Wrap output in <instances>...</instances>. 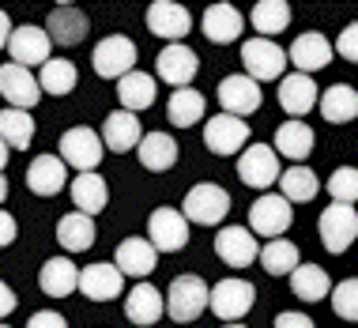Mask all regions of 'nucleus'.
<instances>
[{
    "label": "nucleus",
    "mask_w": 358,
    "mask_h": 328,
    "mask_svg": "<svg viewBox=\"0 0 358 328\" xmlns=\"http://www.w3.org/2000/svg\"><path fill=\"white\" fill-rule=\"evenodd\" d=\"M181 215L196 227H219L230 215V192L222 185H215V181H200V185H192L185 192Z\"/></svg>",
    "instance_id": "obj_1"
},
{
    "label": "nucleus",
    "mask_w": 358,
    "mask_h": 328,
    "mask_svg": "<svg viewBox=\"0 0 358 328\" xmlns=\"http://www.w3.org/2000/svg\"><path fill=\"white\" fill-rule=\"evenodd\" d=\"M283 178V159L268 143H249L238 155V181L249 189H272Z\"/></svg>",
    "instance_id": "obj_2"
},
{
    "label": "nucleus",
    "mask_w": 358,
    "mask_h": 328,
    "mask_svg": "<svg viewBox=\"0 0 358 328\" xmlns=\"http://www.w3.org/2000/svg\"><path fill=\"white\" fill-rule=\"evenodd\" d=\"M257 306V287L249 279H219L211 287V298H208V310L222 317L227 325H241V317Z\"/></svg>",
    "instance_id": "obj_3"
},
{
    "label": "nucleus",
    "mask_w": 358,
    "mask_h": 328,
    "mask_svg": "<svg viewBox=\"0 0 358 328\" xmlns=\"http://www.w3.org/2000/svg\"><path fill=\"white\" fill-rule=\"evenodd\" d=\"M208 298L211 291L200 276H178L166 291V317H173L178 325H192L208 310Z\"/></svg>",
    "instance_id": "obj_4"
},
{
    "label": "nucleus",
    "mask_w": 358,
    "mask_h": 328,
    "mask_svg": "<svg viewBox=\"0 0 358 328\" xmlns=\"http://www.w3.org/2000/svg\"><path fill=\"white\" fill-rule=\"evenodd\" d=\"M287 61H290L287 50L275 45L272 38H249V42H241V64H245V76L257 83L283 80Z\"/></svg>",
    "instance_id": "obj_5"
},
{
    "label": "nucleus",
    "mask_w": 358,
    "mask_h": 328,
    "mask_svg": "<svg viewBox=\"0 0 358 328\" xmlns=\"http://www.w3.org/2000/svg\"><path fill=\"white\" fill-rule=\"evenodd\" d=\"M136 42H132L129 34H106L99 45H94V72L102 76V80H124L129 72H136Z\"/></svg>",
    "instance_id": "obj_6"
},
{
    "label": "nucleus",
    "mask_w": 358,
    "mask_h": 328,
    "mask_svg": "<svg viewBox=\"0 0 358 328\" xmlns=\"http://www.w3.org/2000/svg\"><path fill=\"white\" fill-rule=\"evenodd\" d=\"M317 234H321V245L328 253H347L358 238V211L347 204H328L317 219Z\"/></svg>",
    "instance_id": "obj_7"
},
{
    "label": "nucleus",
    "mask_w": 358,
    "mask_h": 328,
    "mask_svg": "<svg viewBox=\"0 0 358 328\" xmlns=\"http://www.w3.org/2000/svg\"><path fill=\"white\" fill-rule=\"evenodd\" d=\"M106 155V143L94 129H87V124H76L61 136V159L64 166H76L80 173H94L99 170V162Z\"/></svg>",
    "instance_id": "obj_8"
},
{
    "label": "nucleus",
    "mask_w": 358,
    "mask_h": 328,
    "mask_svg": "<svg viewBox=\"0 0 358 328\" xmlns=\"http://www.w3.org/2000/svg\"><path fill=\"white\" fill-rule=\"evenodd\" d=\"M290 223H294V215H290V204L279 192H264V197L253 200V208H249V230L260 238H268V242H275V238H283Z\"/></svg>",
    "instance_id": "obj_9"
},
{
    "label": "nucleus",
    "mask_w": 358,
    "mask_h": 328,
    "mask_svg": "<svg viewBox=\"0 0 358 328\" xmlns=\"http://www.w3.org/2000/svg\"><path fill=\"white\" fill-rule=\"evenodd\" d=\"M148 242L159 253H181L189 245V219L178 208H155L148 219Z\"/></svg>",
    "instance_id": "obj_10"
},
{
    "label": "nucleus",
    "mask_w": 358,
    "mask_h": 328,
    "mask_svg": "<svg viewBox=\"0 0 358 328\" xmlns=\"http://www.w3.org/2000/svg\"><path fill=\"white\" fill-rule=\"evenodd\" d=\"M204 143L215 155H241L249 148V124L241 117H230V113H215L204 124Z\"/></svg>",
    "instance_id": "obj_11"
},
{
    "label": "nucleus",
    "mask_w": 358,
    "mask_h": 328,
    "mask_svg": "<svg viewBox=\"0 0 358 328\" xmlns=\"http://www.w3.org/2000/svg\"><path fill=\"white\" fill-rule=\"evenodd\" d=\"M155 69H159V80H162V83H170L173 91H181V87H189L192 80H196L200 57H196V50H192V45L173 42V45H166V50L159 53Z\"/></svg>",
    "instance_id": "obj_12"
},
{
    "label": "nucleus",
    "mask_w": 358,
    "mask_h": 328,
    "mask_svg": "<svg viewBox=\"0 0 358 328\" xmlns=\"http://www.w3.org/2000/svg\"><path fill=\"white\" fill-rule=\"evenodd\" d=\"M215 99H219V106H222V113L245 121L249 113L260 110V83L249 80L245 72H234V76H227V80L219 83V94H215Z\"/></svg>",
    "instance_id": "obj_13"
},
{
    "label": "nucleus",
    "mask_w": 358,
    "mask_h": 328,
    "mask_svg": "<svg viewBox=\"0 0 358 328\" xmlns=\"http://www.w3.org/2000/svg\"><path fill=\"white\" fill-rule=\"evenodd\" d=\"M0 94L8 99L12 110L31 113L34 106L42 102V83H38V76L31 69H23V64H4V69H0Z\"/></svg>",
    "instance_id": "obj_14"
},
{
    "label": "nucleus",
    "mask_w": 358,
    "mask_h": 328,
    "mask_svg": "<svg viewBox=\"0 0 358 328\" xmlns=\"http://www.w3.org/2000/svg\"><path fill=\"white\" fill-rule=\"evenodd\" d=\"M215 253L227 268H249L260 260V245L249 227H222L215 234Z\"/></svg>",
    "instance_id": "obj_15"
},
{
    "label": "nucleus",
    "mask_w": 358,
    "mask_h": 328,
    "mask_svg": "<svg viewBox=\"0 0 358 328\" xmlns=\"http://www.w3.org/2000/svg\"><path fill=\"white\" fill-rule=\"evenodd\" d=\"M124 291V276L113 260H94V264L80 268V294L91 302H113Z\"/></svg>",
    "instance_id": "obj_16"
},
{
    "label": "nucleus",
    "mask_w": 358,
    "mask_h": 328,
    "mask_svg": "<svg viewBox=\"0 0 358 328\" xmlns=\"http://www.w3.org/2000/svg\"><path fill=\"white\" fill-rule=\"evenodd\" d=\"M287 57H290V64H294L302 76H313V72H321V69H328V64H332L336 45L328 42L321 31H306V34L294 38V45L287 50Z\"/></svg>",
    "instance_id": "obj_17"
},
{
    "label": "nucleus",
    "mask_w": 358,
    "mask_h": 328,
    "mask_svg": "<svg viewBox=\"0 0 358 328\" xmlns=\"http://www.w3.org/2000/svg\"><path fill=\"white\" fill-rule=\"evenodd\" d=\"M53 38L45 34V27H15L12 42H8V53H12V64H23V69H34V64H50L53 57Z\"/></svg>",
    "instance_id": "obj_18"
},
{
    "label": "nucleus",
    "mask_w": 358,
    "mask_h": 328,
    "mask_svg": "<svg viewBox=\"0 0 358 328\" xmlns=\"http://www.w3.org/2000/svg\"><path fill=\"white\" fill-rule=\"evenodd\" d=\"M143 23H148L151 34L170 38V45L181 42V38L192 31L189 8H185V4H173V0H155V4L148 8V15H143Z\"/></svg>",
    "instance_id": "obj_19"
},
{
    "label": "nucleus",
    "mask_w": 358,
    "mask_h": 328,
    "mask_svg": "<svg viewBox=\"0 0 358 328\" xmlns=\"http://www.w3.org/2000/svg\"><path fill=\"white\" fill-rule=\"evenodd\" d=\"M317 102H321V87H317L313 76L290 72V76L279 80V106L290 113V121H302Z\"/></svg>",
    "instance_id": "obj_20"
},
{
    "label": "nucleus",
    "mask_w": 358,
    "mask_h": 328,
    "mask_svg": "<svg viewBox=\"0 0 358 328\" xmlns=\"http://www.w3.org/2000/svg\"><path fill=\"white\" fill-rule=\"evenodd\" d=\"M162 313H166V294H162L159 287H151L148 279L124 294V317H129L132 325L151 328V325L162 321Z\"/></svg>",
    "instance_id": "obj_21"
},
{
    "label": "nucleus",
    "mask_w": 358,
    "mask_h": 328,
    "mask_svg": "<svg viewBox=\"0 0 358 328\" xmlns=\"http://www.w3.org/2000/svg\"><path fill=\"white\" fill-rule=\"evenodd\" d=\"M113 264L121 268V276H132L143 283V276L155 272V264H159V249H155L148 238H124V242L113 249Z\"/></svg>",
    "instance_id": "obj_22"
},
{
    "label": "nucleus",
    "mask_w": 358,
    "mask_h": 328,
    "mask_svg": "<svg viewBox=\"0 0 358 328\" xmlns=\"http://www.w3.org/2000/svg\"><path fill=\"white\" fill-rule=\"evenodd\" d=\"M38 287H42V294L50 298H69L80 291V268H76L72 257H50L42 264V272H38Z\"/></svg>",
    "instance_id": "obj_23"
},
{
    "label": "nucleus",
    "mask_w": 358,
    "mask_h": 328,
    "mask_svg": "<svg viewBox=\"0 0 358 328\" xmlns=\"http://www.w3.org/2000/svg\"><path fill=\"white\" fill-rule=\"evenodd\" d=\"M313 143H317V136H313V129H309L306 121H283L275 129V155L279 159H290L294 166H302V159H309L313 155Z\"/></svg>",
    "instance_id": "obj_24"
},
{
    "label": "nucleus",
    "mask_w": 358,
    "mask_h": 328,
    "mask_svg": "<svg viewBox=\"0 0 358 328\" xmlns=\"http://www.w3.org/2000/svg\"><path fill=\"white\" fill-rule=\"evenodd\" d=\"M140 140H143V129H140V117L136 113H129V110H113V113H106V121H102V143L110 151H132V148H140Z\"/></svg>",
    "instance_id": "obj_25"
},
{
    "label": "nucleus",
    "mask_w": 358,
    "mask_h": 328,
    "mask_svg": "<svg viewBox=\"0 0 358 328\" xmlns=\"http://www.w3.org/2000/svg\"><path fill=\"white\" fill-rule=\"evenodd\" d=\"M204 38L208 42H215V45H230V42H238L241 31H245V15L238 12L234 4H211L208 12H204Z\"/></svg>",
    "instance_id": "obj_26"
},
{
    "label": "nucleus",
    "mask_w": 358,
    "mask_h": 328,
    "mask_svg": "<svg viewBox=\"0 0 358 328\" xmlns=\"http://www.w3.org/2000/svg\"><path fill=\"white\" fill-rule=\"evenodd\" d=\"M64 181H69V166L57 155H38L31 166H27V189H31L34 197H57V192L64 189Z\"/></svg>",
    "instance_id": "obj_27"
},
{
    "label": "nucleus",
    "mask_w": 358,
    "mask_h": 328,
    "mask_svg": "<svg viewBox=\"0 0 358 328\" xmlns=\"http://www.w3.org/2000/svg\"><path fill=\"white\" fill-rule=\"evenodd\" d=\"M87 15L80 12L76 4H57L50 19H45V34L53 38L57 45H80L83 38H87Z\"/></svg>",
    "instance_id": "obj_28"
},
{
    "label": "nucleus",
    "mask_w": 358,
    "mask_h": 328,
    "mask_svg": "<svg viewBox=\"0 0 358 328\" xmlns=\"http://www.w3.org/2000/svg\"><path fill=\"white\" fill-rule=\"evenodd\" d=\"M321 117L328 124H347L358 117V91L351 83H332L328 91H321V102H317Z\"/></svg>",
    "instance_id": "obj_29"
},
{
    "label": "nucleus",
    "mask_w": 358,
    "mask_h": 328,
    "mask_svg": "<svg viewBox=\"0 0 358 328\" xmlns=\"http://www.w3.org/2000/svg\"><path fill=\"white\" fill-rule=\"evenodd\" d=\"M140 155V166L151 170V173H166L173 162H178V140L170 132H148L136 148Z\"/></svg>",
    "instance_id": "obj_30"
},
{
    "label": "nucleus",
    "mask_w": 358,
    "mask_h": 328,
    "mask_svg": "<svg viewBox=\"0 0 358 328\" xmlns=\"http://www.w3.org/2000/svg\"><path fill=\"white\" fill-rule=\"evenodd\" d=\"M94 238H99L94 219L83 215V211H69L57 223V242H61V249H69V253H87L94 245Z\"/></svg>",
    "instance_id": "obj_31"
},
{
    "label": "nucleus",
    "mask_w": 358,
    "mask_h": 328,
    "mask_svg": "<svg viewBox=\"0 0 358 328\" xmlns=\"http://www.w3.org/2000/svg\"><path fill=\"white\" fill-rule=\"evenodd\" d=\"M72 200H76V211H83V215H99V211L110 204V185H106V178L99 170L94 173H76Z\"/></svg>",
    "instance_id": "obj_32"
},
{
    "label": "nucleus",
    "mask_w": 358,
    "mask_h": 328,
    "mask_svg": "<svg viewBox=\"0 0 358 328\" xmlns=\"http://www.w3.org/2000/svg\"><path fill=\"white\" fill-rule=\"evenodd\" d=\"M117 99H121V110L129 113H140V110H151L155 106V76L148 72H129L124 80H117Z\"/></svg>",
    "instance_id": "obj_33"
},
{
    "label": "nucleus",
    "mask_w": 358,
    "mask_h": 328,
    "mask_svg": "<svg viewBox=\"0 0 358 328\" xmlns=\"http://www.w3.org/2000/svg\"><path fill=\"white\" fill-rule=\"evenodd\" d=\"M290 291H294L302 302H321V298L332 294V279L321 264H298L290 272Z\"/></svg>",
    "instance_id": "obj_34"
},
{
    "label": "nucleus",
    "mask_w": 358,
    "mask_h": 328,
    "mask_svg": "<svg viewBox=\"0 0 358 328\" xmlns=\"http://www.w3.org/2000/svg\"><path fill=\"white\" fill-rule=\"evenodd\" d=\"M279 197L287 200V204H309V200L321 192V178H317L309 166H287L283 178H279Z\"/></svg>",
    "instance_id": "obj_35"
},
{
    "label": "nucleus",
    "mask_w": 358,
    "mask_h": 328,
    "mask_svg": "<svg viewBox=\"0 0 358 328\" xmlns=\"http://www.w3.org/2000/svg\"><path fill=\"white\" fill-rule=\"evenodd\" d=\"M200 117H204V94H200L196 87H181V91L170 94L166 121L173 129H189V124H196Z\"/></svg>",
    "instance_id": "obj_36"
},
{
    "label": "nucleus",
    "mask_w": 358,
    "mask_h": 328,
    "mask_svg": "<svg viewBox=\"0 0 358 328\" xmlns=\"http://www.w3.org/2000/svg\"><path fill=\"white\" fill-rule=\"evenodd\" d=\"M260 268H264L268 276H290L298 264H302V249L294 242H287V238H275V242L260 245Z\"/></svg>",
    "instance_id": "obj_37"
},
{
    "label": "nucleus",
    "mask_w": 358,
    "mask_h": 328,
    "mask_svg": "<svg viewBox=\"0 0 358 328\" xmlns=\"http://www.w3.org/2000/svg\"><path fill=\"white\" fill-rule=\"evenodd\" d=\"M34 129H38V124H34V117L27 110H12V106L0 110V140H4L12 151H27V148H31Z\"/></svg>",
    "instance_id": "obj_38"
},
{
    "label": "nucleus",
    "mask_w": 358,
    "mask_h": 328,
    "mask_svg": "<svg viewBox=\"0 0 358 328\" xmlns=\"http://www.w3.org/2000/svg\"><path fill=\"white\" fill-rule=\"evenodd\" d=\"M38 83H42V94H72L76 83H80V72H76L72 61H64V57H53L50 64H42V72H38Z\"/></svg>",
    "instance_id": "obj_39"
},
{
    "label": "nucleus",
    "mask_w": 358,
    "mask_h": 328,
    "mask_svg": "<svg viewBox=\"0 0 358 328\" xmlns=\"http://www.w3.org/2000/svg\"><path fill=\"white\" fill-rule=\"evenodd\" d=\"M249 19H253V27L260 31V38L283 34L290 27V4H287V0H260Z\"/></svg>",
    "instance_id": "obj_40"
},
{
    "label": "nucleus",
    "mask_w": 358,
    "mask_h": 328,
    "mask_svg": "<svg viewBox=\"0 0 358 328\" xmlns=\"http://www.w3.org/2000/svg\"><path fill=\"white\" fill-rule=\"evenodd\" d=\"M328 197H332V204H347V208H351L358 200V166L332 170V178H328Z\"/></svg>",
    "instance_id": "obj_41"
},
{
    "label": "nucleus",
    "mask_w": 358,
    "mask_h": 328,
    "mask_svg": "<svg viewBox=\"0 0 358 328\" xmlns=\"http://www.w3.org/2000/svg\"><path fill=\"white\" fill-rule=\"evenodd\" d=\"M332 310L343 321H358V276L332 287Z\"/></svg>",
    "instance_id": "obj_42"
},
{
    "label": "nucleus",
    "mask_w": 358,
    "mask_h": 328,
    "mask_svg": "<svg viewBox=\"0 0 358 328\" xmlns=\"http://www.w3.org/2000/svg\"><path fill=\"white\" fill-rule=\"evenodd\" d=\"M336 53H340L343 61L358 64V19H355V23H347L343 31H340V38H336Z\"/></svg>",
    "instance_id": "obj_43"
},
{
    "label": "nucleus",
    "mask_w": 358,
    "mask_h": 328,
    "mask_svg": "<svg viewBox=\"0 0 358 328\" xmlns=\"http://www.w3.org/2000/svg\"><path fill=\"white\" fill-rule=\"evenodd\" d=\"M27 328H69V321H64L57 310H38V313H31Z\"/></svg>",
    "instance_id": "obj_44"
},
{
    "label": "nucleus",
    "mask_w": 358,
    "mask_h": 328,
    "mask_svg": "<svg viewBox=\"0 0 358 328\" xmlns=\"http://www.w3.org/2000/svg\"><path fill=\"white\" fill-rule=\"evenodd\" d=\"M275 328H317V325H313V317H309V313L290 310V313H279L275 317Z\"/></svg>",
    "instance_id": "obj_45"
},
{
    "label": "nucleus",
    "mask_w": 358,
    "mask_h": 328,
    "mask_svg": "<svg viewBox=\"0 0 358 328\" xmlns=\"http://www.w3.org/2000/svg\"><path fill=\"white\" fill-rule=\"evenodd\" d=\"M15 234H19V227H15V215H8L4 208H0V249H8L15 242Z\"/></svg>",
    "instance_id": "obj_46"
},
{
    "label": "nucleus",
    "mask_w": 358,
    "mask_h": 328,
    "mask_svg": "<svg viewBox=\"0 0 358 328\" xmlns=\"http://www.w3.org/2000/svg\"><path fill=\"white\" fill-rule=\"evenodd\" d=\"M15 306H19L15 291H12V287H8V283H4V279H0V321H8V317L15 313Z\"/></svg>",
    "instance_id": "obj_47"
},
{
    "label": "nucleus",
    "mask_w": 358,
    "mask_h": 328,
    "mask_svg": "<svg viewBox=\"0 0 358 328\" xmlns=\"http://www.w3.org/2000/svg\"><path fill=\"white\" fill-rule=\"evenodd\" d=\"M12 34H15L12 19H8V12H0V50H8V42H12Z\"/></svg>",
    "instance_id": "obj_48"
},
{
    "label": "nucleus",
    "mask_w": 358,
    "mask_h": 328,
    "mask_svg": "<svg viewBox=\"0 0 358 328\" xmlns=\"http://www.w3.org/2000/svg\"><path fill=\"white\" fill-rule=\"evenodd\" d=\"M8 155H12V148H8L4 140H0V173H4V166H8Z\"/></svg>",
    "instance_id": "obj_49"
},
{
    "label": "nucleus",
    "mask_w": 358,
    "mask_h": 328,
    "mask_svg": "<svg viewBox=\"0 0 358 328\" xmlns=\"http://www.w3.org/2000/svg\"><path fill=\"white\" fill-rule=\"evenodd\" d=\"M4 200H8V178L0 173V204H4Z\"/></svg>",
    "instance_id": "obj_50"
},
{
    "label": "nucleus",
    "mask_w": 358,
    "mask_h": 328,
    "mask_svg": "<svg viewBox=\"0 0 358 328\" xmlns=\"http://www.w3.org/2000/svg\"><path fill=\"white\" fill-rule=\"evenodd\" d=\"M222 328H245V325H222Z\"/></svg>",
    "instance_id": "obj_51"
},
{
    "label": "nucleus",
    "mask_w": 358,
    "mask_h": 328,
    "mask_svg": "<svg viewBox=\"0 0 358 328\" xmlns=\"http://www.w3.org/2000/svg\"><path fill=\"white\" fill-rule=\"evenodd\" d=\"M0 328H12V325H4V321H0Z\"/></svg>",
    "instance_id": "obj_52"
}]
</instances>
